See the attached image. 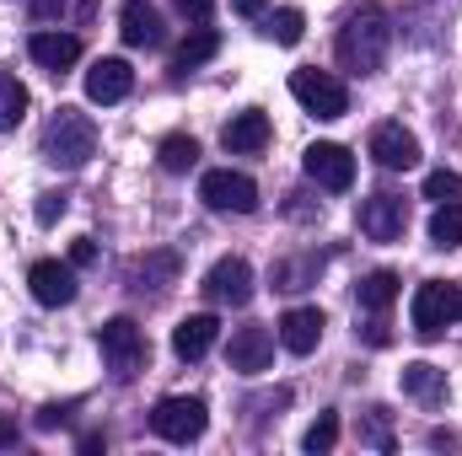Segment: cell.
Returning <instances> with one entry per match:
<instances>
[{"label": "cell", "mask_w": 462, "mask_h": 456, "mask_svg": "<svg viewBox=\"0 0 462 456\" xmlns=\"http://www.w3.org/2000/svg\"><path fill=\"white\" fill-rule=\"evenodd\" d=\"M339 65L355 70V76H376L382 70V59H387V49H393V22H387V11L382 5H355L345 16V27H339Z\"/></svg>", "instance_id": "cell-1"}, {"label": "cell", "mask_w": 462, "mask_h": 456, "mask_svg": "<svg viewBox=\"0 0 462 456\" xmlns=\"http://www.w3.org/2000/svg\"><path fill=\"white\" fill-rule=\"evenodd\" d=\"M97 156V123L81 114V108H60V114L43 123V161L76 172Z\"/></svg>", "instance_id": "cell-2"}, {"label": "cell", "mask_w": 462, "mask_h": 456, "mask_svg": "<svg viewBox=\"0 0 462 456\" xmlns=\"http://www.w3.org/2000/svg\"><path fill=\"white\" fill-rule=\"evenodd\" d=\"M409 323L420 339H441L452 323H462V290L447 279H425L414 290V306H409Z\"/></svg>", "instance_id": "cell-3"}, {"label": "cell", "mask_w": 462, "mask_h": 456, "mask_svg": "<svg viewBox=\"0 0 462 456\" xmlns=\"http://www.w3.org/2000/svg\"><path fill=\"white\" fill-rule=\"evenodd\" d=\"M97 349H103V360H108L114 381H134V376L145 370V360H151V343H145V333H140L129 317L103 323V328H97Z\"/></svg>", "instance_id": "cell-4"}, {"label": "cell", "mask_w": 462, "mask_h": 456, "mask_svg": "<svg viewBox=\"0 0 462 456\" xmlns=\"http://www.w3.org/2000/svg\"><path fill=\"white\" fill-rule=\"evenodd\" d=\"M291 97L312 118H345L349 114V87L328 70H296L291 76Z\"/></svg>", "instance_id": "cell-5"}, {"label": "cell", "mask_w": 462, "mask_h": 456, "mask_svg": "<svg viewBox=\"0 0 462 456\" xmlns=\"http://www.w3.org/2000/svg\"><path fill=\"white\" fill-rule=\"evenodd\" d=\"M199 199L221 215H253L258 210V183L247 172H231V167H216L199 178Z\"/></svg>", "instance_id": "cell-6"}, {"label": "cell", "mask_w": 462, "mask_h": 456, "mask_svg": "<svg viewBox=\"0 0 462 456\" xmlns=\"http://www.w3.org/2000/svg\"><path fill=\"white\" fill-rule=\"evenodd\" d=\"M205 424H210V414H205V403H199V397H162V403H156V414H151V430H156L162 441H172V446L199 441V435H205Z\"/></svg>", "instance_id": "cell-7"}, {"label": "cell", "mask_w": 462, "mask_h": 456, "mask_svg": "<svg viewBox=\"0 0 462 456\" xmlns=\"http://www.w3.org/2000/svg\"><path fill=\"white\" fill-rule=\"evenodd\" d=\"M301 172H307L318 188L345 194L349 183H355V156H349L345 145H334V140H318V145L301 150Z\"/></svg>", "instance_id": "cell-8"}, {"label": "cell", "mask_w": 462, "mask_h": 456, "mask_svg": "<svg viewBox=\"0 0 462 456\" xmlns=\"http://www.w3.org/2000/svg\"><path fill=\"white\" fill-rule=\"evenodd\" d=\"M355 221H360V236H371V242H398V236L409 231V199H398V194H371V199H360Z\"/></svg>", "instance_id": "cell-9"}, {"label": "cell", "mask_w": 462, "mask_h": 456, "mask_svg": "<svg viewBox=\"0 0 462 456\" xmlns=\"http://www.w3.org/2000/svg\"><path fill=\"white\" fill-rule=\"evenodd\" d=\"M205 301L210 306H247L253 301V269H247V258H221L210 274H205Z\"/></svg>", "instance_id": "cell-10"}, {"label": "cell", "mask_w": 462, "mask_h": 456, "mask_svg": "<svg viewBox=\"0 0 462 456\" xmlns=\"http://www.w3.org/2000/svg\"><path fill=\"white\" fill-rule=\"evenodd\" d=\"M365 150H371V161L387 167V172H409V167H420V140H414L403 123H376Z\"/></svg>", "instance_id": "cell-11"}, {"label": "cell", "mask_w": 462, "mask_h": 456, "mask_svg": "<svg viewBox=\"0 0 462 456\" xmlns=\"http://www.w3.org/2000/svg\"><path fill=\"white\" fill-rule=\"evenodd\" d=\"M118 38L129 49H162L167 43V27H162V11L151 0H124L118 11Z\"/></svg>", "instance_id": "cell-12"}, {"label": "cell", "mask_w": 462, "mask_h": 456, "mask_svg": "<svg viewBox=\"0 0 462 456\" xmlns=\"http://www.w3.org/2000/svg\"><path fill=\"white\" fill-rule=\"evenodd\" d=\"M129 87H134L129 59H118V54H108V59H92V70H87V97H92L97 108H114V103H124V97H129Z\"/></svg>", "instance_id": "cell-13"}, {"label": "cell", "mask_w": 462, "mask_h": 456, "mask_svg": "<svg viewBox=\"0 0 462 456\" xmlns=\"http://www.w3.org/2000/svg\"><path fill=\"white\" fill-rule=\"evenodd\" d=\"M27 285H32V301H38V306H70V301H76V269H70V263L43 258V263H32Z\"/></svg>", "instance_id": "cell-14"}, {"label": "cell", "mask_w": 462, "mask_h": 456, "mask_svg": "<svg viewBox=\"0 0 462 456\" xmlns=\"http://www.w3.org/2000/svg\"><path fill=\"white\" fill-rule=\"evenodd\" d=\"M226 360H231V370H242V376L269 370V360H274V333H269V328H236L231 343H226Z\"/></svg>", "instance_id": "cell-15"}, {"label": "cell", "mask_w": 462, "mask_h": 456, "mask_svg": "<svg viewBox=\"0 0 462 456\" xmlns=\"http://www.w3.org/2000/svg\"><path fill=\"white\" fill-rule=\"evenodd\" d=\"M124 279L134 296H167V285H178V252H145L129 263Z\"/></svg>", "instance_id": "cell-16"}, {"label": "cell", "mask_w": 462, "mask_h": 456, "mask_svg": "<svg viewBox=\"0 0 462 456\" xmlns=\"http://www.w3.org/2000/svg\"><path fill=\"white\" fill-rule=\"evenodd\" d=\"M221 339V323L210 317V312H194V317H183L178 328H172V354L178 360H205L210 349Z\"/></svg>", "instance_id": "cell-17"}, {"label": "cell", "mask_w": 462, "mask_h": 456, "mask_svg": "<svg viewBox=\"0 0 462 456\" xmlns=\"http://www.w3.org/2000/svg\"><path fill=\"white\" fill-rule=\"evenodd\" d=\"M27 49H32V59H38L43 70H54V76H60V70H70V65L81 59V38H76V32H60V27L32 32V43H27Z\"/></svg>", "instance_id": "cell-18"}, {"label": "cell", "mask_w": 462, "mask_h": 456, "mask_svg": "<svg viewBox=\"0 0 462 456\" xmlns=\"http://www.w3.org/2000/svg\"><path fill=\"white\" fill-rule=\"evenodd\" d=\"M280 343H285L291 354H312V349L323 343V312H318V306H291V312L280 317Z\"/></svg>", "instance_id": "cell-19"}, {"label": "cell", "mask_w": 462, "mask_h": 456, "mask_svg": "<svg viewBox=\"0 0 462 456\" xmlns=\"http://www.w3.org/2000/svg\"><path fill=\"white\" fill-rule=\"evenodd\" d=\"M221 145L236 150V156H247V150H263L269 145V114H258V108H247V114H236L221 129Z\"/></svg>", "instance_id": "cell-20"}, {"label": "cell", "mask_w": 462, "mask_h": 456, "mask_svg": "<svg viewBox=\"0 0 462 456\" xmlns=\"http://www.w3.org/2000/svg\"><path fill=\"white\" fill-rule=\"evenodd\" d=\"M403 392L414 403H436V397H447V370H436L430 360H414V365H403Z\"/></svg>", "instance_id": "cell-21"}, {"label": "cell", "mask_w": 462, "mask_h": 456, "mask_svg": "<svg viewBox=\"0 0 462 456\" xmlns=\"http://www.w3.org/2000/svg\"><path fill=\"white\" fill-rule=\"evenodd\" d=\"M38 22H60V27H87L97 16V0H32Z\"/></svg>", "instance_id": "cell-22"}, {"label": "cell", "mask_w": 462, "mask_h": 456, "mask_svg": "<svg viewBox=\"0 0 462 456\" xmlns=\"http://www.w3.org/2000/svg\"><path fill=\"white\" fill-rule=\"evenodd\" d=\"M156 161H162L167 172H189V167L199 161V140H194V134H167V140L156 145Z\"/></svg>", "instance_id": "cell-23"}, {"label": "cell", "mask_w": 462, "mask_h": 456, "mask_svg": "<svg viewBox=\"0 0 462 456\" xmlns=\"http://www.w3.org/2000/svg\"><path fill=\"white\" fill-rule=\"evenodd\" d=\"M393 301H398V274L376 269V274L360 279V306H365V312H387Z\"/></svg>", "instance_id": "cell-24"}, {"label": "cell", "mask_w": 462, "mask_h": 456, "mask_svg": "<svg viewBox=\"0 0 462 456\" xmlns=\"http://www.w3.org/2000/svg\"><path fill=\"white\" fill-rule=\"evenodd\" d=\"M22 118H27V87L11 70H0V129H16Z\"/></svg>", "instance_id": "cell-25"}, {"label": "cell", "mask_w": 462, "mask_h": 456, "mask_svg": "<svg viewBox=\"0 0 462 456\" xmlns=\"http://www.w3.org/2000/svg\"><path fill=\"white\" fill-rule=\"evenodd\" d=\"M216 54H221V38H216L210 27H199L194 38L178 43V59H172V65H178V70H194V65H205V59H216Z\"/></svg>", "instance_id": "cell-26"}, {"label": "cell", "mask_w": 462, "mask_h": 456, "mask_svg": "<svg viewBox=\"0 0 462 456\" xmlns=\"http://www.w3.org/2000/svg\"><path fill=\"white\" fill-rule=\"evenodd\" d=\"M301 27H307V16L296 11V5H280L269 22H263V32L280 43V49H291V43H301Z\"/></svg>", "instance_id": "cell-27"}, {"label": "cell", "mask_w": 462, "mask_h": 456, "mask_svg": "<svg viewBox=\"0 0 462 456\" xmlns=\"http://www.w3.org/2000/svg\"><path fill=\"white\" fill-rule=\"evenodd\" d=\"M430 242H436V247H462V205H436V215H430Z\"/></svg>", "instance_id": "cell-28"}, {"label": "cell", "mask_w": 462, "mask_h": 456, "mask_svg": "<svg viewBox=\"0 0 462 456\" xmlns=\"http://www.w3.org/2000/svg\"><path fill=\"white\" fill-rule=\"evenodd\" d=\"M425 199H436V205H462V178L457 172H430V178H425Z\"/></svg>", "instance_id": "cell-29"}, {"label": "cell", "mask_w": 462, "mask_h": 456, "mask_svg": "<svg viewBox=\"0 0 462 456\" xmlns=\"http://www.w3.org/2000/svg\"><path fill=\"white\" fill-rule=\"evenodd\" d=\"M334 441H339V414H318V424L307 430V441H301V446L318 456V451H334Z\"/></svg>", "instance_id": "cell-30"}, {"label": "cell", "mask_w": 462, "mask_h": 456, "mask_svg": "<svg viewBox=\"0 0 462 456\" xmlns=\"http://www.w3.org/2000/svg\"><path fill=\"white\" fill-rule=\"evenodd\" d=\"M360 441L376 446V451H393V430H387V414H382V408H371V414L360 419Z\"/></svg>", "instance_id": "cell-31"}, {"label": "cell", "mask_w": 462, "mask_h": 456, "mask_svg": "<svg viewBox=\"0 0 462 456\" xmlns=\"http://www.w3.org/2000/svg\"><path fill=\"white\" fill-rule=\"evenodd\" d=\"M65 215V194H38V226H54Z\"/></svg>", "instance_id": "cell-32"}, {"label": "cell", "mask_w": 462, "mask_h": 456, "mask_svg": "<svg viewBox=\"0 0 462 456\" xmlns=\"http://www.w3.org/2000/svg\"><path fill=\"white\" fill-rule=\"evenodd\" d=\"M172 5H178V16H189V22H199V27L216 16V0H172Z\"/></svg>", "instance_id": "cell-33"}, {"label": "cell", "mask_w": 462, "mask_h": 456, "mask_svg": "<svg viewBox=\"0 0 462 456\" xmlns=\"http://www.w3.org/2000/svg\"><path fill=\"white\" fill-rule=\"evenodd\" d=\"M87 263H97V242H92V236L70 242V269H87Z\"/></svg>", "instance_id": "cell-34"}, {"label": "cell", "mask_w": 462, "mask_h": 456, "mask_svg": "<svg viewBox=\"0 0 462 456\" xmlns=\"http://www.w3.org/2000/svg\"><path fill=\"white\" fill-rule=\"evenodd\" d=\"M60 419H65V408H60V403H49V408H43V414H38V430H54V424H60Z\"/></svg>", "instance_id": "cell-35"}, {"label": "cell", "mask_w": 462, "mask_h": 456, "mask_svg": "<svg viewBox=\"0 0 462 456\" xmlns=\"http://www.w3.org/2000/svg\"><path fill=\"white\" fill-rule=\"evenodd\" d=\"M263 5L269 0H231V11H242V16H263Z\"/></svg>", "instance_id": "cell-36"}, {"label": "cell", "mask_w": 462, "mask_h": 456, "mask_svg": "<svg viewBox=\"0 0 462 456\" xmlns=\"http://www.w3.org/2000/svg\"><path fill=\"white\" fill-rule=\"evenodd\" d=\"M5 446H16V424H11V419L0 414V451H5Z\"/></svg>", "instance_id": "cell-37"}]
</instances>
